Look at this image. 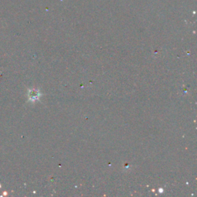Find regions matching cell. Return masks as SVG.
Returning a JSON list of instances; mask_svg holds the SVG:
<instances>
[{
	"label": "cell",
	"mask_w": 197,
	"mask_h": 197,
	"mask_svg": "<svg viewBox=\"0 0 197 197\" xmlns=\"http://www.w3.org/2000/svg\"><path fill=\"white\" fill-rule=\"evenodd\" d=\"M38 97H39V92H38V90H36V89H32V90L29 91V98L30 100H32V101L36 100V99H38Z\"/></svg>",
	"instance_id": "cell-1"
}]
</instances>
